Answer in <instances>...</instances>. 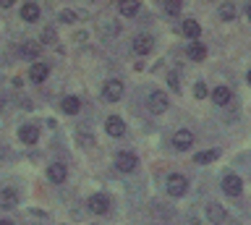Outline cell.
I'll list each match as a JSON object with an SVG mask.
<instances>
[{"mask_svg":"<svg viewBox=\"0 0 251 225\" xmlns=\"http://www.w3.org/2000/svg\"><path fill=\"white\" fill-rule=\"evenodd\" d=\"M186 189H188V178L186 175H180V173L168 175V194L170 197H183Z\"/></svg>","mask_w":251,"mask_h":225,"instance_id":"6da1fadb","label":"cell"},{"mask_svg":"<svg viewBox=\"0 0 251 225\" xmlns=\"http://www.w3.org/2000/svg\"><path fill=\"white\" fill-rule=\"evenodd\" d=\"M147 107H149V113H154V115H160V113H165L168 110V95L165 92H152L149 95V100H147Z\"/></svg>","mask_w":251,"mask_h":225,"instance_id":"7a4b0ae2","label":"cell"},{"mask_svg":"<svg viewBox=\"0 0 251 225\" xmlns=\"http://www.w3.org/2000/svg\"><path fill=\"white\" fill-rule=\"evenodd\" d=\"M139 165V160H136V154H131V152H118V157H115V168L121 170V173H133Z\"/></svg>","mask_w":251,"mask_h":225,"instance_id":"3957f363","label":"cell"},{"mask_svg":"<svg viewBox=\"0 0 251 225\" xmlns=\"http://www.w3.org/2000/svg\"><path fill=\"white\" fill-rule=\"evenodd\" d=\"M173 147H176L178 152H186V150H191L194 147V134L188 128H180L173 134Z\"/></svg>","mask_w":251,"mask_h":225,"instance_id":"277c9868","label":"cell"},{"mask_svg":"<svg viewBox=\"0 0 251 225\" xmlns=\"http://www.w3.org/2000/svg\"><path fill=\"white\" fill-rule=\"evenodd\" d=\"M204 215H207V220L212 223V225H223L225 223V207L223 204H217V201H209L207 207H204Z\"/></svg>","mask_w":251,"mask_h":225,"instance_id":"5b68a950","label":"cell"},{"mask_svg":"<svg viewBox=\"0 0 251 225\" xmlns=\"http://www.w3.org/2000/svg\"><path fill=\"white\" fill-rule=\"evenodd\" d=\"M223 191L227 194V197H241V191H243V181L235 173H227L223 178Z\"/></svg>","mask_w":251,"mask_h":225,"instance_id":"8992f818","label":"cell"},{"mask_svg":"<svg viewBox=\"0 0 251 225\" xmlns=\"http://www.w3.org/2000/svg\"><path fill=\"white\" fill-rule=\"evenodd\" d=\"M110 207V199L105 197V194H92L89 201H86V209H92L94 215H105Z\"/></svg>","mask_w":251,"mask_h":225,"instance_id":"52a82bcc","label":"cell"},{"mask_svg":"<svg viewBox=\"0 0 251 225\" xmlns=\"http://www.w3.org/2000/svg\"><path fill=\"white\" fill-rule=\"evenodd\" d=\"M102 95H105V100H110V102H118V100L123 97V81L110 79L105 84V89H102Z\"/></svg>","mask_w":251,"mask_h":225,"instance_id":"ba28073f","label":"cell"},{"mask_svg":"<svg viewBox=\"0 0 251 225\" xmlns=\"http://www.w3.org/2000/svg\"><path fill=\"white\" fill-rule=\"evenodd\" d=\"M105 131L110 136H123L126 134V123H123V118H118V115H110V118L105 121Z\"/></svg>","mask_w":251,"mask_h":225,"instance_id":"9c48e42d","label":"cell"},{"mask_svg":"<svg viewBox=\"0 0 251 225\" xmlns=\"http://www.w3.org/2000/svg\"><path fill=\"white\" fill-rule=\"evenodd\" d=\"M19 139L24 144H37L39 139V126H34V123H26V126L19 128Z\"/></svg>","mask_w":251,"mask_h":225,"instance_id":"30bf717a","label":"cell"},{"mask_svg":"<svg viewBox=\"0 0 251 225\" xmlns=\"http://www.w3.org/2000/svg\"><path fill=\"white\" fill-rule=\"evenodd\" d=\"M154 48V42H152V37H147V34H139L136 40H133V52L136 55H149Z\"/></svg>","mask_w":251,"mask_h":225,"instance_id":"8fae6325","label":"cell"},{"mask_svg":"<svg viewBox=\"0 0 251 225\" xmlns=\"http://www.w3.org/2000/svg\"><path fill=\"white\" fill-rule=\"evenodd\" d=\"M19 52H21V58H26V60H37L39 58V52H42V45L39 42H21V48H19Z\"/></svg>","mask_w":251,"mask_h":225,"instance_id":"7c38bea8","label":"cell"},{"mask_svg":"<svg viewBox=\"0 0 251 225\" xmlns=\"http://www.w3.org/2000/svg\"><path fill=\"white\" fill-rule=\"evenodd\" d=\"M19 204V191L16 189H3L0 191V209H13Z\"/></svg>","mask_w":251,"mask_h":225,"instance_id":"4fadbf2b","label":"cell"},{"mask_svg":"<svg viewBox=\"0 0 251 225\" xmlns=\"http://www.w3.org/2000/svg\"><path fill=\"white\" fill-rule=\"evenodd\" d=\"M39 16H42V11H39L37 3H24V5H21V19H24V21L34 24V21H39Z\"/></svg>","mask_w":251,"mask_h":225,"instance_id":"5bb4252c","label":"cell"},{"mask_svg":"<svg viewBox=\"0 0 251 225\" xmlns=\"http://www.w3.org/2000/svg\"><path fill=\"white\" fill-rule=\"evenodd\" d=\"M47 74H50L47 63H31V68H29V79L34 81V84H42L47 79Z\"/></svg>","mask_w":251,"mask_h":225,"instance_id":"9a60e30c","label":"cell"},{"mask_svg":"<svg viewBox=\"0 0 251 225\" xmlns=\"http://www.w3.org/2000/svg\"><path fill=\"white\" fill-rule=\"evenodd\" d=\"M66 175H68V170H66V165H60V162H52V165L47 168V178H50L52 183H63Z\"/></svg>","mask_w":251,"mask_h":225,"instance_id":"2e32d148","label":"cell"},{"mask_svg":"<svg viewBox=\"0 0 251 225\" xmlns=\"http://www.w3.org/2000/svg\"><path fill=\"white\" fill-rule=\"evenodd\" d=\"M60 107H63V113L76 115L78 110H81V100H78V97H63L60 100Z\"/></svg>","mask_w":251,"mask_h":225,"instance_id":"e0dca14e","label":"cell"},{"mask_svg":"<svg viewBox=\"0 0 251 225\" xmlns=\"http://www.w3.org/2000/svg\"><path fill=\"white\" fill-rule=\"evenodd\" d=\"M212 102L215 105H227L230 102V89L227 87H215L212 89Z\"/></svg>","mask_w":251,"mask_h":225,"instance_id":"ac0fdd59","label":"cell"},{"mask_svg":"<svg viewBox=\"0 0 251 225\" xmlns=\"http://www.w3.org/2000/svg\"><path fill=\"white\" fill-rule=\"evenodd\" d=\"M188 58L199 63V60H204V58H207V48H204L201 42H191V45H188Z\"/></svg>","mask_w":251,"mask_h":225,"instance_id":"d6986e66","label":"cell"},{"mask_svg":"<svg viewBox=\"0 0 251 225\" xmlns=\"http://www.w3.org/2000/svg\"><path fill=\"white\" fill-rule=\"evenodd\" d=\"M183 34L188 37V40H199V34H201V26L196 24L194 19H188V21H183Z\"/></svg>","mask_w":251,"mask_h":225,"instance_id":"ffe728a7","label":"cell"},{"mask_svg":"<svg viewBox=\"0 0 251 225\" xmlns=\"http://www.w3.org/2000/svg\"><path fill=\"white\" fill-rule=\"evenodd\" d=\"M220 157L217 150H207V152H196L194 154V162H199V165H207V162H215Z\"/></svg>","mask_w":251,"mask_h":225,"instance_id":"44dd1931","label":"cell"},{"mask_svg":"<svg viewBox=\"0 0 251 225\" xmlns=\"http://www.w3.org/2000/svg\"><path fill=\"white\" fill-rule=\"evenodd\" d=\"M118 11H121V16H136V13H139V3H136V0H128V3L118 5Z\"/></svg>","mask_w":251,"mask_h":225,"instance_id":"7402d4cb","label":"cell"},{"mask_svg":"<svg viewBox=\"0 0 251 225\" xmlns=\"http://www.w3.org/2000/svg\"><path fill=\"white\" fill-rule=\"evenodd\" d=\"M235 13H238V11H235L233 3H223V5H220V19H223V21H233Z\"/></svg>","mask_w":251,"mask_h":225,"instance_id":"603a6c76","label":"cell"},{"mask_svg":"<svg viewBox=\"0 0 251 225\" xmlns=\"http://www.w3.org/2000/svg\"><path fill=\"white\" fill-rule=\"evenodd\" d=\"M165 13H168V16H178V13H180V3H178V0L168 3V5H165Z\"/></svg>","mask_w":251,"mask_h":225,"instance_id":"cb8c5ba5","label":"cell"},{"mask_svg":"<svg viewBox=\"0 0 251 225\" xmlns=\"http://www.w3.org/2000/svg\"><path fill=\"white\" fill-rule=\"evenodd\" d=\"M42 40H45V45H55V42H58V34H55L52 29H45V32H42Z\"/></svg>","mask_w":251,"mask_h":225,"instance_id":"d4e9b609","label":"cell"},{"mask_svg":"<svg viewBox=\"0 0 251 225\" xmlns=\"http://www.w3.org/2000/svg\"><path fill=\"white\" fill-rule=\"evenodd\" d=\"M60 21H66V24H74V21H76V13H74V11H60Z\"/></svg>","mask_w":251,"mask_h":225,"instance_id":"484cf974","label":"cell"},{"mask_svg":"<svg viewBox=\"0 0 251 225\" xmlns=\"http://www.w3.org/2000/svg\"><path fill=\"white\" fill-rule=\"evenodd\" d=\"M194 95L199 97V100H201V97H207V84H201V81H199V84L194 87Z\"/></svg>","mask_w":251,"mask_h":225,"instance_id":"4316f807","label":"cell"},{"mask_svg":"<svg viewBox=\"0 0 251 225\" xmlns=\"http://www.w3.org/2000/svg\"><path fill=\"white\" fill-rule=\"evenodd\" d=\"M170 87H173V92H180V84H178V76L176 74H170Z\"/></svg>","mask_w":251,"mask_h":225,"instance_id":"83f0119b","label":"cell"},{"mask_svg":"<svg viewBox=\"0 0 251 225\" xmlns=\"http://www.w3.org/2000/svg\"><path fill=\"white\" fill-rule=\"evenodd\" d=\"M246 16H249V21H251V5H249V8H246Z\"/></svg>","mask_w":251,"mask_h":225,"instance_id":"f1b7e54d","label":"cell"},{"mask_svg":"<svg viewBox=\"0 0 251 225\" xmlns=\"http://www.w3.org/2000/svg\"><path fill=\"white\" fill-rule=\"evenodd\" d=\"M0 225H11V220H0Z\"/></svg>","mask_w":251,"mask_h":225,"instance_id":"f546056e","label":"cell"},{"mask_svg":"<svg viewBox=\"0 0 251 225\" xmlns=\"http://www.w3.org/2000/svg\"><path fill=\"white\" fill-rule=\"evenodd\" d=\"M246 79H249V84H251V68H249V76H246Z\"/></svg>","mask_w":251,"mask_h":225,"instance_id":"4dcf8cb0","label":"cell"}]
</instances>
